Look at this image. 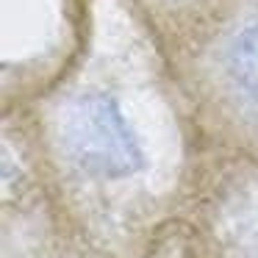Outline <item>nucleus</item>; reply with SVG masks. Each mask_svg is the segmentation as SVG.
<instances>
[{
  "label": "nucleus",
  "instance_id": "1",
  "mask_svg": "<svg viewBox=\"0 0 258 258\" xmlns=\"http://www.w3.org/2000/svg\"><path fill=\"white\" fill-rule=\"evenodd\" d=\"M3 142L108 258H142L206 156L161 50L119 0H84L58 67L3 100Z\"/></svg>",
  "mask_w": 258,
  "mask_h": 258
},
{
  "label": "nucleus",
  "instance_id": "2",
  "mask_svg": "<svg viewBox=\"0 0 258 258\" xmlns=\"http://www.w3.org/2000/svg\"><path fill=\"white\" fill-rule=\"evenodd\" d=\"M161 56L203 153L258 167V0H217Z\"/></svg>",
  "mask_w": 258,
  "mask_h": 258
},
{
  "label": "nucleus",
  "instance_id": "3",
  "mask_svg": "<svg viewBox=\"0 0 258 258\" xmlns=\"http://www.w3.org/2000/svg\"><path fill=\"white\" fill-rule=\"evenodd\" d=\"M178 225L195 258H258V167L203 156Z\"/></svg>",
  "mask_w": 258,
  "mask_h": 258
},
{
  "label": "nucleus",
  "instance_id": "4",
  "mask_svg": "<svg viewBox=\"0 0 258 258\" xmlns=\"http://www.w3.org/2000/svg\"><path fill=\"white\" fill-rule=\"evenodd\" d=\"M3 258H108L53 206L9 145H3Z\"/></svg>",
  "mask_w": 258,
  "mask_h": 258
},
{
  "label": "nucleus",
  "instance_id": "5",
  "mask_svg": "<svg viewBox=\"0 0 258 258\" xmlns=\"http://www.w3.org/2000/svg\"><path fill=\"white\" fill-rule=\"evenodd\" d=\"M119 3L139 20V25L161 53L178 45L217 6V0H119Z\"/></svg>",
  "mask_w": 258,
  "mask_h": 258
},
{
  "label": "nucleus",
  "instance_id": "6",
  "mask_svg": "<svg viewBox=\"0 0 258 258\" xmlns=\"http://www.w3.org/2000/svg\"><path fill=\"white\" fill-rule=\"evenodd\" d=\"M142 258H195V252H191L189 241H186L183 230H180V225H178V217H175L172 225L142 252Z\"/></svg>",
  "mask_w": 258,
  "mask_h": 258
}]
</instances>
